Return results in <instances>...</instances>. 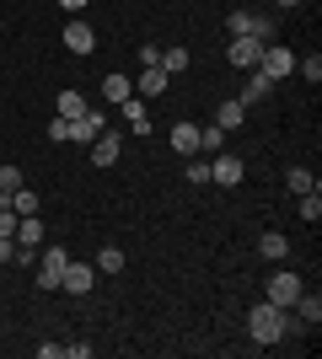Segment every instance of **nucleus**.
Wrapping results in <instances>:
<instances>
[{"instance_id":"1","label":"nucleus","mask_w":322,"mask_h":359,"mask_svg":"<svg viewBox=\"0 0 322 359\" xmlns=\"http://www.w3.org/2000/svg\"><path fill=\"white\" fill-rule=\"evenodd\" d=\"M247 332H253V344H279V338L290 332V316L279 311L274 300H258V306L247 311Z\"/></svg>"},{"instance_id":"2","label":"nucleus","mask_w":322,"mask_h":359,"mask_svg":"<svg viewBox=\"0 0 322 359\" xmlns=\"http://www.w3.org/2000/svg\"><path fill=\"white\" fill-rule=\"evenodd\" d=\"M242 177H247V161H242V156H231V150H215V156H210V182L236 188Z\"/></svg>"},{"instance_id":"3","label":"nucleus","mask_w":322,"mask_h":359,"mask_svg":"<svg viewBox=\"0 0 322 359\" xmlns=\"http://www.w3.org/2000/svg\"><path fill=\"white\" fill-rule=\"evenodd\" d=\"M258 70L269 75V81H285V75L295 70V54L285 43H263V54H258Z\"/></svg>"},{"instance_id":"4","label":"nucleus","mask_w":322,"mask_h":359,"mask_svg":"<svg viewBox=\"0 0 322 359\" xmlns=\"http://www.w3.org/2000/svg\"><path fill=\"white\" fill-rule=\"evenodd\" d=\"M65 263H70V252H65V247H48V252H38V285H43V290H60Z\"/></svg>"},{"instance_id":"5","label":"nucleus","mask_w":322,"mask_h":359,"mask_svg":"<svg viewBox=\"0 0 322 359\" xmlns=\"http://www.w3.org/2000/svg\"><path fill=\"white\" fill-rule=\"evenodd\" d=\"M301 290H307V285H301V273H274V279H269V300H274L279 311H290Z\"/></svg>"},{"instance_id":"6","label":"nucleus","mask_w":322,"mask_h":359,"mask_svg":"<svg viewBox=\"0 0 322 359\" xmlns=\"http://www.w3.org/2000/svg\"><path fill=\"white\" fill-rule=\"evenodd\" d=\"M258 54H263L258 38H231L226 43V60L236 65V70H258Z\"/></svg>"},{"instance_id":"7","label":"nucleus","mask_w":322,"mask_h":359,"mask_svg":"<svg viewBox=\"0 0 322 359\" xmlns=\"http://www.w3.org/2000/svg\"><path fill=\"white\" fill-rule=\"evenodd\" d=\"M102 129H107V118L97 113V107H86L81 118H70V140H81V145H92V140L102 135Z\"/></svg>"},{"instance_id":"8","label":"nucleus","mask_w":322,"mask_h":359,"mask_svg":"<svg viewBox=\"0 0 322 359\" xmlns=\"http://www.w3.org/2000/svg\"><path fill=\"white\" fill-rule=\"evenodd\" d=\"M60 290H70V295H86V290H92V263H65Z\"/></svg>"},{"instance_id":"9","label":"nucleus","mask_w":322,"mask_h":359,"mask_svg":"<svg viewBox=\"0 0 322 359\" xmlns=\"http://www.w3.org/2000/svg\"><path fill=\"white\" fill-rule=\"evenodd\" d=\"M172 150H177V156H199V123H172Z\"/></svg>"},{"instance_id":"10","label":"nucleus","mask_w":322,"mask_h":359,"mask_svg":"<svg viewBox=\"0 0 322 359\" xmlns=\"http://www.w3.org/2000/svg\"><path fill=\"white\" fill-rule=\"evenodd\" d=\"M119 150H123V140L113 135V129H102V135L92 140V161L97 166H113V161H119Z\"/></svg>"},{"instance_id":"11","label":"nucleus","mask_w":322,"mask_h":359,"mask_svg":"<svg viewBox=\"0 0 322 359\" xmlns=\"http://www.w3.org/2000/svg\"><path fill=\"white\" fill-rule=\"evenodd\" d=\"M65 48H70V54H92V48H97V32L86 27V22H70V27H65Z\"/></svg>"},{"instance_id":"12","label":"nucleus","mask_w":322,"mask_h":359,"mask_svg":"<svg viewBox=\"0 0 322 359\" xmlns=\"http://www.w3.org/2000/svg\"><path fill=\"white\" fill-rule=\"evenodd\" d=\"M269 86H274V81H269L263 70H247V86H242V97H236V102H242V107L263 102V97H269Z\"/></svg>"},{"instance_id":"13","label":"nucleus","mask_w":322,"mask_h":359,"mask_svg":"<svg viewBox=\"0 0 322 359\" xmlns=\"http://www.w3.org/2000/svg\"><path fill=\"white\" fill-rule=\"evenodd\" d=\"M167 86H172V75L161 70V65H145V75H140V97H161Z\"/></svg>"},{"instance_id":"14","label":"nucleus","mask_w":322,"mask_h":359,"mask_svg":"<svg viewBox=\"0 0 322 359\" xmlns=\"http://www.w3.org/2000/svg\"><path fill=\"white\" fill-rule=\"evenodd\" d=\"M102 97H107V102H113V107H119L123 97H135V81H129V75H123V70H113V75H107V81H102Z\"/></svg>"},{"instance_id":"15","label":"nucleus","mask_w":322,"mask_h":359,"mask_svg":"<svg viewBox=\"0 0 322 359\" xmlns=\"http://www.w3.org/2000/svg\"><path fill=\"white\" fill-rule=\"evenodd\" d=\"M242 118H247V107L236 102V97H226L220 113H215V129H242Z\"/></svg>"},{"instance_id":"16","label":"nucleus","mask_w":322,"mask_h":359,"mask_svg":"<svg viewBox=\"0 0 322 359\" xmlns=\"http://www.w3.org/2000/svg\"><path fill=\"white\" fill-rule=\"evenodd\" d=\"M43 241V225H38V215H22L16 220V247H38Z\"/></svg>"},{"instance_id":"17","label":"nucleus","mask_w":322,"mask_h":359,"mask_svg":"<svg viewBox=\"0 0 322 359\" xmlns=\"http://www.w3.org/2000/svg\"><path fill=\"white\" fill-rule=\"evenodd\" d=\"M258 252H263V257H290V241H285V231H263Z\"/></svg>"},{"instance_id":"18","label":"nucleus","mask_w":322,"mask_h":359,"mask_svg":"<svg viewBox=\"0 0 322 359\" xmlns=\"http://www.w3.org/2000/svg\"><path fill=\"white\" fill-rule=\"evenodd\" d=\"M295 311H301V322H307V327H317V322H322V300L301 290V295H295Z\"/></svg>"},{"instance_id":"19","label":"nucleus","mask_w":322,"mask_h":359,"mask_svg":"<svg viewBox=\"0 0 322 359\" xmlns=\"http://www.w3.org/2000/svg\"><path fill=\"white\" fill-rule=\"evenodd\" d=\"M295 215H301V220H307V225H317V220H322V188H311V194H301V210H295Z\"/></svg>"},{"instance_id":"20","label":"nucleus","mask_w":322,"mask_h":359,"mask_svg":"<svg viewBox=\"0 0 322 359\" xmlns=\"http://www.w3.org/2000/svg\"><path fill=\"white\" fill-rule=\"evenodd\" d=\"M123 118H129V123H135V129H140V135H145V129H151V118H145V102H140V97H123Z\"/></svg>"},{"instance_id":"21","label":"nucleus","mask_w":322,"mask_h":359,"mask_svg":"<svg viewBox=\"0 0 322 359\" xmlns=\"http://www.w3.org/2000/svg\"><path fill=\"white\" fill-rule=\"evenodd\" d=\"M285 182H290V194L301 198V194H311V188H317V177H311L307 166H290V172H285Z\"/></svg>"},{"instance_id":"22","label":"nucleus","mask_w":322,"mask_h":359,"mask_svg":"<svg viewBox=\"0 0 322 359\" xmlns=\"http://www.w3.org/2000/svg\"><path fill=\"white\" fill-rule=\"evenodd\" d=\"M161 70H167V75H183L188 70V48L183 43H177V48H161Z\"/></svg>"},{"instance_id":"23","label":"nucleus","mask_w":322,"mask_h":359,"mask_svg":"<svg viewBox=\"0 0 322 359\" xmlns=\"http://www.w3.org/2000/svg\"><path fill=\"white\" fill-rule=\"evenodd\" d=\"M247 38H258V43H279V27H274V16H253V32Z\"/></svg>"},{"instance_id":"24","label":"nucleus","mask_w":322,"mask_h":359,"mask_svg":"<svg viewBox=\"0 0 322 359\" xmlns=\"http://www.w3.org/2000/svg\"><path fill=\"white\" fill-rule=\"evenodd\" d=\"M86 113V97L81 91H60V118H81Z\"/></svg>"},{"instance_id":"25","label":"nucleus","mask_w":322,"mask_h":359,"mask_svg":"<svg viewBox=\"0 0 322 359\" xmlns=\"http://www.w3.org/2000/svg\"><path fill=\"white\" fill-rule=\"evenodd\" d=\"M11 210L16 215H38V194H32V188H16V194H11Z\"/></svg>"},{"instance_id":"26","label":"nucleus","mask_w":322,"mask_h":359,"mask_svg":"<svg viewBox=\"0 0 322 359\" xmlns=\"http://www.w3.org/2000/svg\"><path fill=\"white\" fill-rule=\"evenodd\" d=\"M97 269L102 273H123V252L119 247H102V252H97Z\"/></svg>"},{"instance_id":"27","label":"nucleus","mask_w":322,"mask_h":359,"mask_svg":"<svg viewBox=\"0 0 322 359\" xmlns=\"http://www.w3.org/2000/svg\"><path fill=\"white\" fill-rule=\"evenodd\" d=\"M16 188H27V182H22V172H16V166H0V198H11Z\"/></svg>"},{"instance_id":"28","label":"nucleus","mask_w":322,"mask_h":359,"mask_svg":"<svg viewBox=\"0 0 322 359\" xmlns=\"http://www.w3.org/2000/svg\"><path fill=\"white\" fill-rule=\"evenodd\" d=\"M183 177H188V182H210V161H204V156H188Z\"/></svg>"},{"instance_id":"29","label":"nucleus","mask_w":322,"mask_h":359,"mask_svg":"<svg viewBox=\"0 0 322 359\" xmlns=\"http://www.w3.org/2000/svg\"><path fill=\"white\" fill-rule=\"evenodd\" d=\"M231 38H247V32H253V11H231Z\"/></svg>"},{"instance_id":"30","label":"nucleus","mask_w":322,"mask_h":359,"mask_svg":"<svg viewBox=\"0 0 322 359\" xmlns=\"http://www.w3.org/2000/svg\"><path fill=\"white\" fill-rule=\"evenodd\" d=\"M295 70H301V75H307V81H311V86H317V81H322V60H317V54H311V60H295Z\"/></svg>"},{"instance_id":"31","label":"nucleus","mask_w":322,"mask_h":359,"mask_svg":"<svg viewBox=\"0 0 322 359\" xmlns=\"http://www.w3.org/2000/svg\"><path fill=\"white\" fill-rule=\"evenodd\" d=\"M48 140H54V145H65V140H70V118H60V113H54V123H48Z\"/></svg>"},{"instance_id":"32","label":"nucleus","mask_w":322,"mask_h":359,"mask_svg":"<svg viewBox=\"0 0 322 359\" xmlns=\"http://www.w3.org/2000/svg\"><path fill=\"white\" fill-rule=\"evenodd\" d=\"M140 65H161V48H156V43H140Z\"/></svg>"},{"instance_id":"33","label":"nucleus","mask_w":322,"mask_h":359,"mask_svg":"<svg viewBox=\"0 0 322 359\" xmlns=\"http://www.w3.org/2000/svg\"><path fill=\"white\" fill-rule=\"evenodd\" d=\"M0 263H16V247H11V236H0Z\"/></svg>"},{"instance_id":"34","label":"nucleus","mask_w":322,"mask_h":359,"mask_svg":"<svg viewBox=\"0 0 322 359\" xmlns=\"http://www.w3.org/2000/svg\"><path fill=\"white\" fill-rule=\"evenodd\" d=\"M65 11H86V6H92V0H60Z\"/></svg>"},{"instance_id":"35","label":"nucleus","mask_w":322,"mask_h":359,"mask_svg":"<svg viewBox=\"0 0 322 359\" xmlns=\"http://www.w3.org/2000/svg\"><path fill=\"white\" fill-rule=\"evenodd\" d=\"M279 6H301V0H279Z\"/></svg>"}]
</instances>
